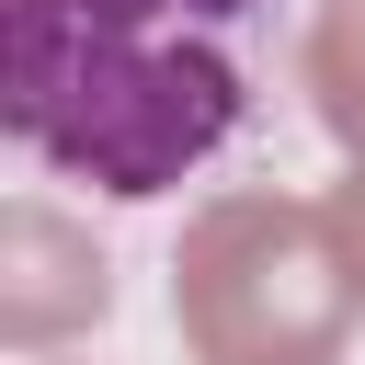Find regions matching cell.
Returning a JSON list of instances; mask_svg holds the SVG:
<instances>
[{"label":"cell","mask_w":365,"mask_h":365,"mask_svg":"<svg viewBox=\"0 0 365 365\" xmlns=\"http://www.w3.org/2000/svg\"><path fill=\"white\" fill-rule=\"evenodd\" d=\"M0 262H11V285H0V331L23 342V354H46L57 331H80V319H103V251L68 228V217H46V205H11V228H0Z\"/></svg>","instance_id":"3957f363"},{"label":"cell","mask_w":365,"mask_h":365,"mask_svg":"<svg viewBox=\"0 0 365 365\" xmlns=\"http://www.w3.org/2000/svg\"><path fill=\"white\" fill-rule=\"evenodd\" d=\"M308 68H319L331 125H342V137H365V0H331V23H319V46H308Z\"/></svg>","instance_id":"277c9868"},{"label":"cell","mask_w":365,"mask_h":365,"mask_svg":"<svg viewBox=\"0 0 365 365\" xmlns=\"http://www.w3.org/2000/svg\"><path fill=\"white\" fill-rule=\"evenodd\" d=\"M354 262L331 251L319 217L274 205V194H240V205H205L182 262H171V319L194 342V365H331L342 354V285Z\"/></svg>","instance_id":"7a4b0ae2"},{"label":"cell","mask_w":365,"mask_h":365,"mask_svg":"<svg viewBox=\"0 0 365 365\" xmlns=\"http://www.w3.org/2000/svg\"><path fill=\"white\" fill-rule=\"evenodd\" d=\"M274 0H0V114L91 194H171L205 171L262 80Z\"/></svg>","instance_id":"6da1fadb"}]
</instances>
